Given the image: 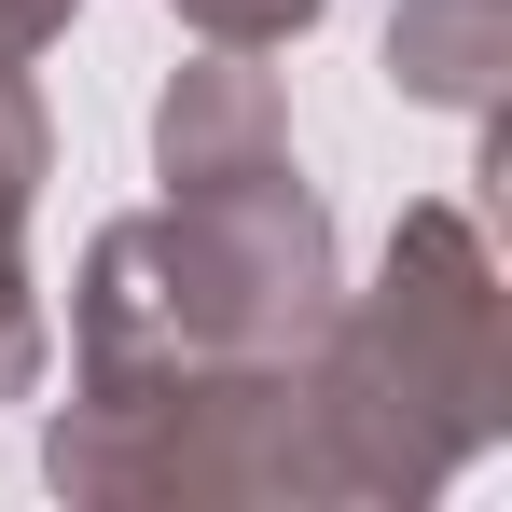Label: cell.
I'll return each instance as SVG.
<instances>
[{
  "label": "cell",
  "instance_id": "cell-5",
  "mask_svg": "<svg viewBox=\"0 0 512 512\" xmlns=\"http://www.w3.org/2000/svg\"><path fill=\"white\" fill-rule=\"evenodd\" d=\"M388 84L429 111H485L499 97V0H402L388 14Z\"/></svg>",
  "mask_w": 512,
  "mask_h": 512
},
{
  "label": "cell",
  "instance_id": "cell-3",
  "mask_svg": "<svg viewBox=\"0 0 512 512\" xmlns=\"http://www.w3.org/2000/svg\"><path fill=\"white\" fill-rule=\"evenodd\" d=\"M291 153V111H277V70H250L236 42L180 56L167 97H153V167L167 180H222V167H277Z\"/></svg>",
  "mask_w": 512,
  "mask_h": 512
},
{
  "label": "cell",
  "instance_id": "cell-2",
  "mask_svg": "<svg viewBox=\"0 0 512 512\" xmlns=\"http://www.w3.org/2000/svg\"><path fill=\"white\" fill-rule=\"evenodd\" d=\"M333 291V208L305 194L291 153L167 180V208L97 222L84 291H70V374H263L319 346Z\"/></svg>",
  "mask_w": 512,
  "mask_h": 512
},
{
  "label": "cell",
  "instance_id": "cell-6",
  "mask_svg": "<svg viewBox=\"0 0 512 512\" xmlns=\"http://www.w3.org/2000/svg\"><path fill=\"white\" fill-rule=\"evenodd\" d=\"M333 0H180V28L194 42H236V56H277V42H305Z\"/></svg>",
  "mask_w": 512,
  "mask_h": 512
},
{
  "label": "cell",
  "instance_id": "cell-4",
  "mask_svg": "<svg viewBox=\"0 0 512 512\" xmlns=\"http://www.w3.org/2000/svg\"><path fill=\"white\" fill-rule=\"evenodd\" d=\"M42 167H56V125H42V84L0 70V402L42 388V291H28V208H42Z\"/></svg>",
  "mask_w": 512,
  "mask_h": 512
},
{
  "label": "cell",
  "instance_id": "cell-1",
  "mask_svg": "<svg viewBox=\"0 0 512 512\" xmlns=\"http://www.w3.org/2000/svg\"><path fill=\"white\" fill-rule=\"evenodd\" d=\"M499 402H512L499 250L457 194H416L374 291H333V319L305 346V416H319V457H333V512L443 499L499 443Z\"/></svg>",
  "mask_w": 512,
  "mask_h": 512
},
{
  "label": "cell",
  "instance_id": "cell-7",
  "mask_svg": "<svg viewBox=\"0 0 512 512\" xmlns=\"http://www.w3.org/2000/svg\"><path fill=\"white\" fill-rule=\"evenodd\" d=\"M56 28H70V0H0V70H28Z\"/></svg>",
  "mask_w": 512,
  "mask_h": 512
}]
</instances>
